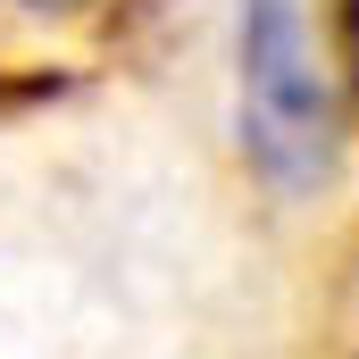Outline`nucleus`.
Returning <instances> with one entry per match:
<instances>
[{
	"instance_id": "1",
	"label": "nucleus",
	"mask_w": 359,
	"mask_h": 359,
	"mask_svg": "<svg viewBox=\"0 0 359 359\" xmlns=\"http://www.w3.org/2000/svg\"><path fill=\"white\" fill-rule=\"evenodd\" d=\"M359 84V0H243V142L276 192H318Z\"/></svg>"
},
{
	"instance_id": "2",
	"label": "nucleus",
	"mask_w": 359,
	"mask_h": 359,
	"mask_svg": "<svg viewBox=\"0 0 359 359\" xmlns=\"http://www.w3.org/2000/svg\"><path fill=\"white\" fill-rule=\"evenodd\" d=\"M42 8H76V0H42Z\"/></svg>"
}]
</instances>
